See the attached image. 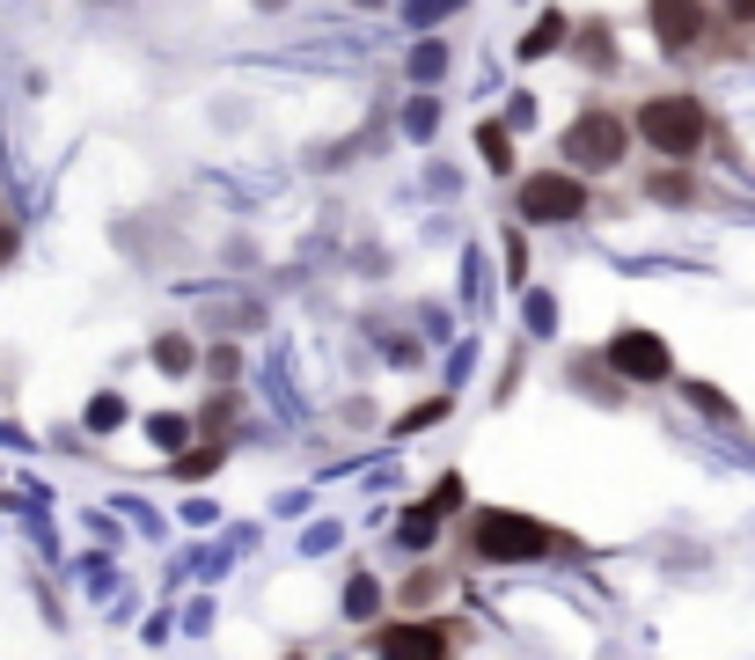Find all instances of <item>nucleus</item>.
Listing matches in <instances>:
<instances>
[{
    "label": "nucleus",
    "mask_w": 755,
    "mask_h": 660,
    "mask_svg": "<svg viewBox=\"0 0 755 660\" xmlns=\"http://www.w3.org/2000/svg\"><path fill=\"white\" fill-rule=\"evenodd\" d=\"M345 602H352V616H374V602H382V587H374V580H352V594H345Z\"/></svg>",
    "instance_id": "f3484780"
},
{
    "label": "nucleus",
    "mask_w": 755,
    "mask_h": 660,
    "mask_svg": "<svg viewBox=\"0 0 755 660\" xmlns=\"http://www.w3.org/2000/svg\"><path fill=\"white\" fill-rule=\"evenodd\" d=\"M558 147H565L572 170H616L624 147H631V125H624V111H580V118L565 125Z\"/></svg>",
    "instance_id": "7ed1b4c3"
},
{
    "label": "nucleus",
    "mask_w": 755,
    "mask_h": 660,
    "mask_svg": "<svg viewBox=\"0 0 755 660\" xmlns=\"http://www.w3.org/2000/svg\"><path fill=\"white\" fill-rule=\"evenodd\" d=\"M220 470V448H191L184 463H176V477H213Z\"/></svg>",
    "instance_id": "4468645a"
},
{
    "label": "nucleus",
    "mask_w": 755,
    "mask_h": 660,
    "mask_svg": "<svg viewBox=\"0 0 755 660\" xmlns=\"http://www.w3.org/2000/svg\"><path fill=\"white\" fill-rule=\"evenodd\" d=\"M147 433H154V440H162V448H176V440H184V433H191V426H184V418H154V426H147Z\"/></svg>",
    "instance_id": "6ab92c4d"
},
{
    "label": "nucleus",
    "mask_w": 755,
    "mask_h": 660,
    "mask_svg": "<svg viewBox=\"0 0 755 660\" xmlns=\"http://www.w3.org/2000/svg\"><path fill=\"white\" fill-rule=\"evenodd\" d=\"M154 360L170 367V374H184L191 367V338H154Z\"/></svg>",
    "instance_id": "9b49d317"
},
{
    "label": "nucleus",
    "mask_w": 755,
    "mask_h": 660,
    "mask_svg": "<svg viewBox=\"0 0 755 660\" xmlns=\"http://www.w3.org/2000/svg\"><path fill=\"white\" fill-rule=\"evenodd\" d=\"M433 418H448V396H433V404L404 412V418H396V433H418V426H433Z\"/></svg>",
    "instance_id": "f8f14e48"
},
{
    "label": "nucleus",
    "mask_w": 755,
    "mask_h": 660,
    "mask_svg": "<svg viewBox=\"0 0 755 660\" xmlns=\"http://www.w3.org/2000/svg\"><path fill=\"white\" fill-rule=\"evenodd\" d=\"M609 367L624 374V382H675V352H667V338H653V331H616L609 338Z\"/></svg>",
    "instance_id": "39448f33"
},
{
    "label": "nucleus",
    "mask_w": 755,
    "mask_h": 660,
    "mask_svg": "<svg viewBox=\"0 0 755 660\" xmlns=\"http://www.w3.org/2000/svg\"><path fill=\"white\" fill-rule=\"evenodd\" d=\"M580 51H586V59H594V67H609V30H602V23H586Z\"/></svg>",
    "instance_id": "dca6fc26"
},
{
    "label": "nucleus",
    "mask_w": 755,
    "mask_h": 660,
    "mask_svg": "<svg viewBox=\"0 0 755 660\" xmlns=\"http://www.w3.org/2000/svg\"><path fill=\"white\" fill-rule=\"evenodd\" d=\"M646 192H653L660 206H689V198H697V176H689V170H660Z\"/></svg>",
    "instance_id": "1a4fd4ad"
},
{
    "label": "nucleus",
    "mask_w": 755,
    "mask_h": 660,
    "mask_svg": "<svg viewBox=\"0 0 755 660\" xmlns=\"http://www.w3.org/2000/svg\"><path fill=\"white\" fill-rule=\"evenodd\" d=\"M469 551L485 565H528V558H550L558 536L543 521H528V513H477L469 521Z\"/></svg>",
    "instance_id": "f03ea898"
},
{
    "label": "nucleus",
    "mask_w": 755,
    "mask_h": 660,
    "mask_svg": "<svg viewBox=\"0 0 755 660\" xmlns=\"http://www.w3.org/2000/svg\"><path fill=\"white\" fill-rule=\"evenodd\" d=\"M507 279H513V287L528 279V250H521V235H507Z\"/></svg>",
    "instance_id": "a211bd4d"
},
{
    "label": "nucleus",
    "mask_w": 755,
    "mask_h": 660,
    "mask_svg": "<svg viewBox=\"0 0 755 660\" xmlns=\"http://www.w3.org/2000/svg\"><path fill=\"white\" fill-rule=\"evenodd\" d=\"M382 646H396V653H448V646H455V624H382Z\"/></svg>",
    "instance_id": "0eeeda50"
},
{
    "label": "nucleus",
    "mask_w": 755,
    "mask_h": 660,
    "mask_svg": "<svg viewBox=\"0 0 755 660\" xmlns=\"http://www.w3.org/2000/svg\"><path fill=\"white\" fill-rule=\"evenodd\" d=\"M631 140L660 147L667 162H689V154L711 140V111L697 96H646L638 118H631Z\"/></svg>",
    "instance_id": "f257e3e1"
},
{
    "label": "nucleus",
    "mask_w": 755,
    "mask_h": 660,
    "mask_svg": "<svg viewBox=\"0 0 755 660\" xmlns=\"http://www.w3.org/2000/svg\"><path fill=\"white\" fill-rule=\"evenodd\" d=\"M733 8H741V15H755V0H733Z\"/></svg>",
    "instance_id": "4be33fe9"
},
{
    "label": "nucleus",
    "mask_w": 755,
    "mask_h": 660,
    "mask_svg": "<svg viewBox=\"0 0 755 660\" xmlns=\"http://www.w3.org/2000/svg\"><path fill=\"white\" fill-rule=\"evenodd\" d=\"M433 594H440V580H433V572H418V580H404V602H433Z\"/></svg>",
    "instance_id": "aec40b11"
},
{
    "label": "nucleus",
    "mask_w": 755,
    "mask_h": 660,
    "mask_svg": "<svg viewBox=\"0 0 755 660\" xmlns=\"http://www.w3.org/2000/svg\"><path fill=\"white\" fill-rule=\"evenodd\" d=\"M565 37H572V23H565L558 8H550V15H543V23L528 30V37H521V59H543V51H558Z\"/></svg>",
    "instance_id": "6e6552de"
},
{
    "label": "nucleus",
    "mask_w": 755,
    "mask_h": 660,
    "mask_svg": "<svg viewBox=\"0 0 755 660\" xmlns=\"http://www.w3.org/2000/svg\"><path fill=\"white\" fill-rule=\"evenodd\" d=\"M477 147H485V162L491 170H513V140H507V125L491 118V125H477Z\"/></svg>",
    "instance_id": "9d476101"
},
{
    "label": "nucleus",
    "mask_w": 755,
    "mask_h": 660,
    "mask_svg": "<svg viewBox=\"0 0 755 660\" xmlns=\"http://www.w3.org/2000/svg\"><path fill=\"white\" fill-rule=\"evenodd\" d=\"M455 507H463V477H440L433 499H426V513H455Z\"/></svg>",
    "instance_id": "ddd939ff"
},
{
    "label": "nucleus",
    "mask_w": 755,
    "mask_h": 660,
    "mask_svg": "<svg viewBox=\"0 0 755 660\" xmlns=\"http://www.w3.org/2000/svg\"><path fill=\"white\" fill-rule=\"evenodd\" d=\"M653 37L667 51H697L705 45V0H653Z\"/></svg>",
    "instance_id": "423d86ee"
},
{
    "label": "nucleus",
    "mask_w": 755,
    "mask_h": 660,
    "mask_svg": "<svg viewBox=\"0 0 755 660\" xmlns=\"http://www.w3.org/2000/svg\"><path fill=\"white\" fill-rule=\"evenodd\" d=\"M683 390L697 396V404H705L711 418H733V404H727V396H719V390H711V382H683Z\"/></svg>",
    "instance_id": "2eb2a0df"
},
{
    "label": "nucleus",
    "mask_w": 755,
    "mask_h": 660,
    "mask_svg": "<svg viewBox=\"0 0 755 660\" xmlns=\"http://www.w3.org/2000/svg\"><path fill=\"white\" fill-rule=\"evenodd\" d=\"M586 213V184L572 170H543V176H528L521 184V220H580Z\"/></svg>",
    "instance_id": "20e7f679"
},
{
    "label": "nucleus",
    "mask_w": 755,
    "mask_h": 660,
    "mask_svg": "<svg viewBox=\"0 0 755 660\" xmlns=\"http://www.w3.org/2000/svg\"><path fill=\"white\" fill-rule=\"evenodd\" d=\"M118 418H125V404H118V396H103L96 412H89V426H118Z\"/></svg>",
    "instance_id": "412c9836"
}]
</instances>
